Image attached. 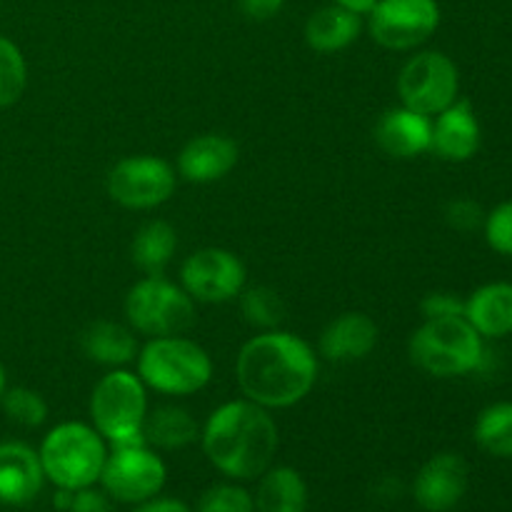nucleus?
<instances>
[{"mask_svg":"<svg viewBox=\"0 0 512 512\" xmlns=\"http://www.w3.org/2000/svg\"><path fill=\"white\" fill-rule=\"evenodd\" d=\"M235 378L250 403L265 410L293 408L313 390L318 358L298 335L265 330L240 348Z\"/></svg>","mask_w":512,"mask_h":512,"instance_id":"nucleus-1","label":"nucleus"},{"mask_svg":"<svg viewBox=\"0 0 512 512\" xmlns=\"http://www.w3.org/2000/svg\"><path fill=\"white\" fill-rule=\"evenodd\" d=\"M205 458L230 480H255L273 465L278 425L250 400H230L215 408L200 433Z\"/></svg>","mask_w":512,"mask_h":512,"instance_id":"nucleus-2","label":"nucleus"},{"mask_svg":"<svg viewBox=\"0 0 512 512\" xmlns=\"http://www.w3.org/2000/svg\"><path fill=\"white\" fill-rule=\"evenodd\" d=\"M45 480L60 490H83L100 483L108 448L105 438L85 423H60L38 450Z\"/></svg>","mask_w":512,"mask_h":512,"instance_id":"nucleus-3","label":"nucleus"},{"mask_svg":"<svg viewBox=\"0 0 512 512\" xmlns=\"http://www.w3.org/2000/svg\"><path fill=\"white\" fill-rule=\"evenodd\" d=\"M483 335L465 320L453 318L425 320L410 338V360L435 378H455L483 365Z\"/></svg>","mask_w":512,"mask_h":512,"instance_id":"nucleus-4","label":"nucleus"},{"mask_svg":"<svg viewBox=\"0 0 512 512\" xmlns=\"http://www.w3.org/2000/svg\"><path fill=\"white\" fill-rule=\"evenodd\" d=\"M148 415L145 383L130 370H110L90 395V418L95 430L113 448L145 445L143 423Z\"/></svg>","mask_w":512,"mask_h":512,"instance_id":"nucleus-5","label":"nucleus"},{"mask_svg":"<svg viewBox=\"0 0 512 512\" xmlns=\"http://www.w3.org/2000/svg\"><path fill=\"white\" fill-rule=\"evenodd\" d=\"M138 378L155 393L193 395L213 378V360L205 348L183 335L150 338L138 353Z\"/></svg>","mask_w":512,"mask_h":512,"instance_id":"nucleus-6","label":"nucleus"},{"mask_svg":"<svg viewBox=\"0 0 512 512\" xmlns=\"http://www.w3.org/2000/svg\"><path fill=\"white\" fill-rule=\"evenodd\" d=\"M125 315L138 333L150 338L183 335L195 325V300L163 275H145L128 290Z\"/></svg>","mask_w":512,"mask_h":512,"instance_id":"nucleus-7","label":"nucleus"},{"mask_svg":"<svg viewBox=\"0 0 512 512\" xmlns=\"http://www.w3.org/2000/svg\"><path fill=\"white\" fill-rule=\"evenodd\" d=\"M458 68L438 50L413 55L398 75V95L405 108L420 115H438L458 100Z\"/></svg>","mask_w":512,"mask_h":512,"instance_id":"nucleus-8","label":"nucleus"},{"mask_svg":"<svg viewBox=\"0 0 512 512\" xmlns=\"http://www.w3.org/2000/svg\"><path fill=\"white\" fill-rule=\"evenodd\" d=\"M168 480L163 458L150 445L113 448L100 473L103 490L115 503L140 505L155 498Z\"/></svg>","mask_w":512,"mask_h":512,"instance_id":"nucleus-9","label":"nucleus"},{"mask_svg":"<svg viewBox=\"0 0 512 512\" xmlns=\"http://www.w3.org/2000/svg\"><path fill=\"white\" fill-rule=\"evenodd\" d=\"M175 170L155 155H133L108 173V195L130 210H150L168 203L175 193Z\"/></svg>","mask_w":512,"mask_h":512,"instance_id":"nucleus-10","label":"nucleus"},{"mask_svg":"<svg viewBox=\"0 0 512 512\" xmlns=\"http://www.w3.org/2000/svg\"><path fill=\"white\" fill-rule=\"evenodd\" d=\"M440 25L435 0H378L368 15L370 35L388 50H410L423 45Z\"/></svg>","mask_w":512,"mask_h":512,"instance_id":"nucleus-11","label":"nucleus"},{"mask_svg":"<svg viewBox=\"0 0 512 512\" xmlns=\"http://www.w3.org/2000/svg\"><path fill=\"white\" fill-rule=\"evenodd\" d=\"M243 260L225 248H203L180 268V288L195 303H228L245 288Z\"/></svg>","mask_w":512,"mask_h":512,"instance_id":"nucleus-12","label":"nucleus"},{"mask_svg":"<svg viewBox=\"0 0 512 512\" xmlns=\"http://www.w3.org/2000/svg\"><path fill=\"white\" fill-rule=\"evenodd\" d=\"M468 493V463L455 453L430 458L415 475V503L428 512H450Z\"/></svg>","mask_w":512,"mask_h":512,"instance_id":"nucleus-13","label":"nucleus"},{"mask_svg":"<svg viewBox=\"0 0 512 512\" xmlns=\"http://www.w3.org/2000/svg\"><path fill=\"white\" fill-rule=\"evenodd\" d=\"M45 483L40 455L25 443L0 445V503L28 505L40 495Z\"/></svg>","mask_w":512,"mask_h":512,"instance_id":"nucleus-14","label":"nucleus"},{"mask_svg":"<svg viewBox=\"0 0 512 512\" xmlns=\"http://www.w3.org/2000/svg\"><path fill=\"white\" fill-rule=\"evenodd\" d=\"M375 140L390 158H418L420 153L430 150L433 123L428 115H420L400 105V108H390L380 115L378 125H375Z\"/></svg>","mask_w":512,"mask_h":512,"instance_id":"nucleus-15","label":"nucleus"},{"mask_svg":"<svg viewBox=\"0 0 512 512\" xmlns=\"http://www.w3.org/2000/svg\"><path fill=\"white\" fill-rule=\"evenodd\" d=\"M238 145L228 135L205 133L190 140L178 155V173L188 183H215L238 165Z\"/></svg>","mask_w":512,"mask_h":512,"instance_id":"nucleus-16","label":"nucleus"},{"mask_svg":"<svg viewBox=\"0 0 512 512\" xmlns=\"http://www.w3.org/2000/svg\"><path fill=\"white\" fill-rule=\"evenodd\" d=\"M480 148V125L468 100H455L433 123L430 150L450 163L470 160Z\"/></svg>","mask_w":512,"mask_h":512,"instance_id":"nucleus-17","label":"nucleus"},{"mask_svg":"<svg viewBox=\"0 0 512 512\" xmlns=\"http://www.w3.org/2000/svg\"><path fill=\"white\" fill-rule=\"evenodd\" d=\"M378 345V325L365 313H345L320 335V355L330 363L365 360Z\"/></svg>","mask_w":512,"mask_h":512,"instance_id":"nucleus-18","label":"nucleus"},{"mask_svg":"<svg viewBox=\"0 0 512 512\" xmlns=\"http://www.w3.org/2000/svg\"><path fill=\"white\" fill-rule=\"evenodd\" d=\"M80 348H83L85 358L98 365H108V368H123V365L133 363L140 353L133 330L113 323V320L90 323L80 335Z\"/></svg>","mask_w":512,"mask_h":512,"instance_id":"nucleus-19","label":"nucleus"},{"mask_svg":"<svg viewBox=\"0 0 512 512\" xmlns=\"http://www.w3.org/2000/svg\"><path fill=\"white\" fill-rule=\"evenodd\" d=\"M465 320L485 338L512 333V285L493 283L475 290L465 303Z\"/></svg>","mask_w":512,"mask_h":512,"instance_id":"nucleus-20","label":"nucleus"},{"mask_svg":"<svg viewBox=\"0 0 512 512\" xmlns=\"http://www.w3.org/2000/svg\"><path fill=\"white\" fill-rule=\"evenodd\" d=\"M360 28H363L360 15L338 8L335 3L325 5L315 10L305 23V43L318 53H338L358 40Z\"/></svg>","mask_w":512,"mask_h":512,"instance_id":"nucleus-21","label":"nucleus"},{"mask_svg":"<svg viewBox=\"0 0 512 512\" xmlns=\"http://www.w3.org/2000/svg\"><path fill=\"white\" fill-rule=\"evenodd\" d=\"M308 510V485L293 468H268L260 475L255 512H305Z\"/></svg>","mask_w":512,"mask_h":512,"instance_id":"nucleus-22","label":"nucleus"},{"mask_svg":"<svg viewBox=\"0 0 512 512\" xmlns=\"http://www.w3.org/2000/svg\"><path fill=\"white\" fill-rule=\"evenodd\" d=\"M145 445L158 450H183L200 438L198 420L185 408L163 405L145 415L143 423Z\"/></svg>","mask_w":512,"mask_h":512,"instance_id":"nucleus-23","label":"nucleus"},{"mask_svg":"<svg viewBox=\"0 0 512 512\" xmlns=\"http://www.w3.org/2000/svg\"><path fill=\"white\" fill-rule=\"evenodd\" d=\"M175 248H178V235H175L173 225L163 223V220H150L130 245V258H133L135 268L143 270L145 275H163L173 260Z\"/></svg>","mask_w":512,"mask_h":512,"instance_id":"nucleus-24","label":"nucleus"},{"mask_svg":"<svg viewBox=\"0 0 512 512\" xmlns=\"http://www.w3.org/2000/svg\"><path fill=\"white\" fill-rule=\"evenodd\" d=\"M475 440L495 458H512V403H498L483 410L475 423Z\"/></svg>","mask_w":512,"mask_h":512,"instance_id":"nucleus-25","label":"nucleus"},{"mask_svg":"<svg viewBox=\"0 0 512 512\" xmlns=\"http://www.w3.org/2000/svg\"><path fill=\"white\" fill-rule=\"evenodd\" d=\"M240 310H243V318L260 330H278L285 320L283 298L265 285H255L240 293Z\"/></svg>","mask_w":512,"mask_h":512,"instance_id":"nucleus-26","label":"nucleus"},{"mask_svg":"<svg viewBox=\"0 0 512 512\" xmlns=\"http://www.w3.org/2000/svg\"><path fill=\"white\" fill-rule=\"evenodd\" d=\"M28 85V65L23 50L0 35V110L18 103Z\"/></svg>","mask_w":512,"mask_h":512,"instance_id":"nucleus-27","label":"nucleus"},{"mask_svg":"<svg viewBox=\"0 0 512 512\" xmlns=\"http://www.w3.org/2000/svg\"><path fill=\"white\" fill-rule=\"evenodd\" d=\"M0 405L10 423L23 428H40L48 420V403L43 395L30 388H8L0 398Z\"/></svg>","mask_w":512,"mask_h":512,"instance_id":"nucleus-28","label":"nucleus"},{"mask_svg":"<svg viewBox=\"0 0 512 512\" xmlns=\"http://www.w3.org/2000/svg\"><path fill=\"white\" fill-rule=\"evenodd\" d=\"M198 512H255V498L235 483H218L198 500Z\"/></svg>","mask_w":512,"mask_h":512,"instance_id":"nucleus-29","label":"nucleus"},{"mask_svg":"<svg viewBox=\"0 0 512 512\" xmlns=\"http://www.w3.org/2000/svg\"><path fill=\"white\" fill-rule=\"evenodd\" d=\"M485 235L490 248L503 255H512V200L498 205L485 220Z\"/></svg>","mask_w":512,"mask_h":512,"instance_id":"nucleus-30","label":"nucleus"},{"mask_svg":"<svg viewBox=\"0 0 512 512\" xmlns=\"http://www.w3.org/2000/svg\"><path fill=\"white\" fill-rule=\"evenodd\" d=\"M445 220H448L455 230L470 233V230H475L483 223V210H480V205L473 203V200H453V203H448V208H445Z\"/></svg>","mask_w":512,"mask_h":512,"instance_id":"nucleus-31","label":"nucleus"},{"mask_svg":"<svg viewBox=\"0 0 512 512\" xmlns=\"http://www.w3.org/2000/svg\"><path fill=\"white\" fill-rule=\"evenodd\" d=\"M425 320L433 318H453V315H465V303L450 293H430L420 303Z\"/></svg>","mask_w":512,"mask_h":512,"instance_id":"nucleus-32","label":"nucleus"},{"mask_svg":"<svg viewBox=\"0 0 512 512\" xmlns=\"http://www.w3.org/2000/svg\"><path fill=\"white\" fill-rule=\"evenodd\" d=\"M68 512H113V498L105 490H93L90 485V488L75 490Z\"/></svg>","mask_w":512,"mask_h":512,"instance_id":"nucleus-33","label":"nucleus"},{"mask_svg":"<svg viewBox=\"0 0 512 512\" xmlns=\"http://www.w3.org/2000/svg\"><path fill=\"white\" fill-rule=\"evenodd\" d=\"M238 5L250 20H270L280 13L285 0H238Z\"/></svg>","mask_w":512,"mask_h":512,"instance_id":"nucleus-34","label":"nucleus"},{"mask_svg":"<svg viewBox=\"0 0 512 512\" xmlns=\"http://www.w3.org/2000/svg\"><path fill=\"white\" fill-rule=\"evenodd\" d=\"M133 512H193L183 500H175V498H150L145 503L135 505Z\"/></svg>","mask_w":512,"mask_h":512,"instance_id":"nucleus-35","label":"nucleus"},{"mask_svg":"<svg viewBox=\"0 0 512 512\" xmlns=\"http://www.w3.org/2000/svg\"><path fill=\"white\" fill-rule=\"evenodd\" d=\"M333 3L338 5V8L350 10V13L355 15H370V10L375 8L378 0H333Z\"/></svg>","mask_w":512,"mask_h":512,"instance_id":"nucleus-36","label":"nucleus"},{"mask_svg":"<svg viewBox=\"0 0 512 512\" xmlns=\"http://www.w3.org/2000/svg\"><path fill=\"white\" fill-rule=\"evenodd\" d=\"M5 390H8V380H5V368L3 363H0V398H3Z\"/></svg>","mask_w":512,"mask_h":512,"instance_id":"nucleus-37","label":"nucleus"}]
</instances>
